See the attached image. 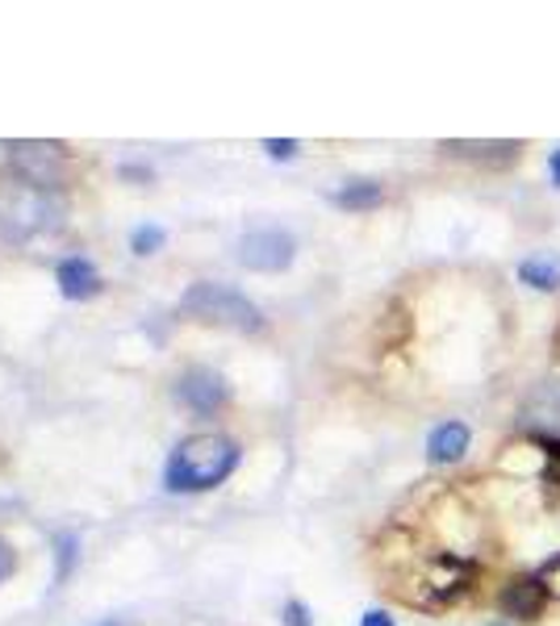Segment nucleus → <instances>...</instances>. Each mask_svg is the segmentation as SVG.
<instances>
[{"mask_svg":"<svg viewBox=\"0 0 560 626\" xmlns=\"http://www.w3.org/2000/svg\"><path fill=\"white\" fill-rule=\"evenodd\" d=\"M63 218H68L63 189H42L18 172L0 180V239L4 243H30V239L54 234L63 230Z\"/></svg>","mask_w":560,"mask_h":626,"instance_id":"1","label":"nucleus"},{"mask_svg":"<svg viewBox=\"0 0 560 626\" xmlns=\"http://www.w3.org/2000/svg\"><path fill=\"white\" fill-rule=\"evenodd\" d=\"M243 460V447L230 435H189L180 438L168 455L163 481L172 493H210V488L227 485L234 468Z\"/></svg>","mask_w":560,"mask_h":626,"instance_id":"2","label":"nucleus"},{"mask_svg":"<svg viewBox=\"0 0 560 626\" xmlns=\"http://www.w3.org/2000/svg\"><path fill=\"white\" fill-rule=\"evenodd\" d=\"M180 313L193 322H206V326H227L239 334L263 331V313L256 310V301H247L239 289L213 284V280H197L193 289L180 296Z\"/></svg>","mask_w":560,"mask_h":626,"instance_id":"3","label":"nucleus"},{"mask_svg":"<svg viewBox=\"0 0 560 626\" xmlns=\"http://www.w3.org/2000/svg\"><path fill=\"white\" fill-rule=\"evenodd\" d=\"M9 168L42 189H63L68 175V151L59 142H13L9 147Z\"/></svg>","mask_w":560,"mask_h":626,"instance_id":"4","label":"nucleus"},{"mask_svg":"<svg viewBox=\"0 0 560 626\" xmlns=\"http://www.w3.org/2000/svg\"><path fill=\"white\" fill-rule=\"evenodd\" d=\"M293 260H298V243H293L289 230L263 226L239 239V263L251 267V272H268L272 276V272H284Z\"/></svg>","mask_w":560,"mask_h":626,"instance_id":"5","label":"nucleus"},{"mask_svg":"<svg viewBox=\"0 0 560 626\" xmlns=\"http://www.w3.org/2000/svg\"><path fill=\"white\" fill-rule=\"evenodd\" d=\"M176 401H180L184 410H193V414L210 417L230 401V384H227V376L213 372V367H189V372L176 381Z\"/></svg>","mask_w":560,"mask_h":626,"instance_id":"6","label":"nucleus"},{"mask_svg":"<svg viewBox=\"0 0 560 626\" xmlns=\"http://www.w3.org/2000/svg\"><path fill=\"white\" fill-rule=\"evenodd\" d=\"M519 422H523L531 435L548 438V443H560V376L540 381L527 393L523 410H519Z\"/></svg>","mask_w":560,"mask_h":626,"instance_id":"7","label":"nucleus"},{"mask_svg":"<svg viewBox=\"0 0 560 626\" xmlns=\"http://www.w3.org/2000/svg\"><path fill=\"white\" fill-rule=\"evenodd\" d=\"M548 585H543L540 576H519V580H510L507 589H502V609H507L510 618H519V623H536L543 609H548Z\"/></svg>","mask_w":560,"mask_h":626,"instance_id":"8","label":"nucleus"},{"mask_svg":"<svg viewBox=\"0 0 560 626\" xmlns=\"http://www.w3.org/2000/svg\"><path fill=\"white\" fill-rule=\"evenodd\" d=\"M469 443H473V431L464 426V422H439L436 431L427 435V464H436V468H448V464H460L464 452H469Z\"/></svg>","mask_w":560,"mask_h":626,"instance_id":"9","label":"nucleus"},{"mask_svg":"<svg viewBox=\"0 0 560 626\" xmlns=\"http://www.w3.org/2000/svg\"><path fill=\"white\" fill-rule=\"evenodd\" d=\"M54 280H59V293L68 296V301H92V296L101 293V272L92 267V260H80V255H71L54 267Z\"/></svg>","mask_w":560,"mask_h":626,"instance_id":"10","label":"nucleus"},{"mask_svg":"<svg viewBox=\"0 0 560 626\" xmlns=\"http://www.w3.org/2000/svg\"><path fill=\"white\" fill-rule=\"evenodd\" d=\"M448 155L456 159H473V163H490V168H502L510 159L519 155V142H469V139H456V142H439Z\"/></svg>","mask_w":560,"mask_h":626,"instance_id":"11","label":"nucleus"},{"mask_svg":"<svg viewBox=\"0 0 560 626\" xmlns=\"http://www.w3.org/2000/svg\"><path fill=\"white\" fill-rule=\"evenodd\" d=\"M519 280H523L527 289H536V293H557L560 289V255H552V251L527 255V260L519 263Z\"/></svg>","mask_w":560,"mask_h":626,"instance_id":"12","label":"nucleus"},{"mask_svg":"<svg viewBox=\"0 0 560 626\" xmlns=\"http://www.w3.org/2000/svg\"><path fill=\"white\" fill-rule=\"evenodd\" d=\"M331 201L348 213H368V209L386 205V184L381 180H348L343 189H334Z\"/></svg>","mask_w":560,"mask_h":626,"instance_id":"13","label":"nucleus"},{"mask_svg":"<svg viewBox=\"0 0 560 626\" xmlns=\"http://www.w3.org/2000/svg\"><path fill=\"white\" fill-rule=\"evenodd\" d=\"M54 547H59V580H68V576L76 573V559H80V535L63 531V535L54 539Z\"/></svg>","mask_w":560,"mask_h":626,"instance_id":"14","label":"nucleus"},{"mask_svg":"<svg viewBox=\"0 0 560 626\" xmlns=\"http://www.w3.org/2000/svg\"><path fill=\"white\" fill-rule=\"evenodd\" d=\"M163 239H168V234L159 226H139L134 239H130V246H134V255H156L159 246H163Z\"/></svg>","mask_w":560,"mask_h":626,"instance_id":"15","label":"nucleus"},{"mask_svg":"<svg viewBox=\"0 0 560 626\" xmlns=\"http://www.w3.org/2000/svg\"><path fill=\"white\" fill-rule=\"evenodd\" d=\"M280 614H284V626H310V609H306V602H298V597H289Z\"/></svg>","mask_w":560,"mask_h":626,"instance_id":"16","label":"nucleus"},{"mask_svg":"<svg viewBox=\"0 0 560 626\" xmlns=\"http://www.w3.org/2000/svg\"><path fill=\"white\" fill-rule=\"evenodd\" d=\"M263 151H268L272 159H293L298 155V142L293 139H268L263 142Z\"/></svg>","mask_w":560,"mask_h":626,"instance_id":"17","label":"nucleus"},{"mask_svg":"<svg viewBox=\"0 0 560 626\" xmlns=\"http://www.w3.org/2000/svg\"><path fill=\"white\" fill-rule=\"evenodd\" d=\"M13 568H18V552H13V543L9 539H0V580H9Z\"/></svg>","mask_w":560,"mask_h":626,"instance_id":"18","label":"nucleus"},{"mask_svg":"<svg viewBox=\"0 0 560 626\" xmlns=\"http://www.w3.org/2000/svg\"><path fill=\"white\" fill-rule=\"evenodd\" d=\"M360 626H398L393 618H389L386 609H368L364 618H360Z\"/></svg>","mask_w":560,"mask_h":626,"instance_id":"19","label":"nucleus"},{"mask_svg":"<svg viewBox=\"0 0 560 626\" xmlns=\"http://www.w3.org/2000/svg\"><path fill=\"white\" fill-rule=\"evenodd\" d=\"M548 175H552V184L560 189V147L552 151V155H548Z\"/></svg>","mask_w":560,"mask_h":626,"instance_id":"20","label":"nucleus"},{"mask_svg":"<svg viewBox=\"0 0 560 626\" xmlns=\"http://www.w3.org/2000/svg\"><path fill=\"white\" fill-rule=\"evenodd\" d=\"M122 175H130V180H151L147 168H122Z\"/></svg>","mask_w":560,"mask_h":626,"instance_id":"21","label":"nucleus"},{"mask_svg":"<svg viewBox=\"0 0 560 626\" xmlns=\"http://www.w3.org/2000/svg\"><path fill=\"white\" fill-rule=\"evenodd\" d=\"M101 626H122V623H101Z\"/></svg>","mask_w":560,"mask_h":626,"instance_id":"22","label":"nucleus"}]
</instances>
